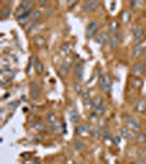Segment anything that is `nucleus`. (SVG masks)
<instances>
[{
	"label": "nucleus",
	"instance_id": "f257e3e1",
	"mask_svg": "<svg viewBox=\"0 0 146 164\" xmlns=\"http://www.w3.org/2000/svg\"><path fill=\"white\" fill-rule=\"evenodd\" d=\"M99 84L103 92H109L111 89V80L109 75H100L99 78Z\"/></svg>",
	"mask_w": 146,
	"mask_h": 164
},
{
	"label": "nucleus",
	"instance_id": "f704fd0d",
	"mask_svg": "<svg viewBox=\"0 0 146 164\" xmlns=\"http://www.w3.org/2000/svg\"><path fill=\"white\" fill-rule=\"evenodd\" d=\"M33 128L36 130H42V129H44V125L42 124V123H37V124H35L33 126Z\"/></svg>",
	"mask_w": 146,
	"mask_h": 164
},
{
	"label": "nucleus",
	"instance_id": "a19ab883",
	"mask_svg": "<svg viewBox=\"0 0 146 164\" xmlns=\"http://www.w3.org/2000/svg\"><path fill=\"white\" fill-rule=\"evenodd\" d=\"M113 142L119 143V142H120V137H116V139H113Z\"/></svg>",
	"mask_w": 146,
	"mask_h": 164
},
{
	"label": "nucleus",
	"instance_id": "393cba45",
	"mask_svg": "<svg viewBox=\"0 0 146 164\" xmlns=\"http://www.w3.org/2000/svg\"><path fill=\"white\" fill-rule=\"evenodd\" d=\"M52 128H53V131H54L55 134H62V126L58 121H55L54 124L52 125Z\"/></svg>",
	"mask_w": 146,
	"mask_h": 164
},
{
	"label": "nucleus",
	"instance_id": "2eb2a0df",
	"mask_svg": "<svg viewBox=\"0 0 146 164\" xmlns=\"http://www.w3.org/2000/svg\"><path fill=\"white\" fill-rule=\"evenodd\" d=\"M136 110L140 112V113H144L146 110V101L145 99H142L137 104H136Z\"/></svg>",
	"mask_w": 146,
	"mask_h": 164
},
{
	"label": "nucleus",
	"instance_id": "37998d69",
	"mask_svg": "<svg viewBox=\"0 0 146 164\" xmlns=\"http://www.w3.org/2000/svg\"><path fill=\"white\" fill-rule=\"evenodd\" d=\"M136 164H146V163H145V162H137Z\"/></svg>",
	"mask_w": 146,
	"mask_h": 164
},
{
	"label": "nucleus",
	"instance_id": "ddd939ff",
	"mask_svg": "<svg viewBox=\"0 0 146 164\" xmlns=\"http://www.w3.org/2000/svg\"><path fill=\"white\" fill-rule=\"evenodd\" d=\"M68 70H69V64L68 62H63L60 67V73L62 77H65L68 73Z\"/></svg>",
	"mask_w": 146,
	"mask_h": 164
},
{
	"label": "nucleus",
	"instance_id": "a211bd4d",
	"mask_svg": "<svg viewBox=\"0 0 146 164\" xmlns=\"http://www.w3.org/2000/svg\"><path fill=\"white\" fill-rule=\"evenodd\" d=\"M34 68H35V71L39 75L44 72V65L41 61H39V60H36V62L34 64Z\"/></svg>",
	"mask_w": 146,
	"mask_h": 164
},
{
	"label": "nucleus",
	"instance_id": "39448f33",
	"mask_svg": "<svg viewBox=\"0 0 146 164\" xmlns=\"http://www.w3.org/2000/svg\"><path fill=\"white\" fill-rule=\"evenodd\" d=\"M98 5H99L98 1H85L84 5H82V9L85 12H91V11L96 10Z\"/></svg>",
	"mask_w": 146,
	"mask_h": 164
},
{
	"label": "nucleus",
	"instance_id": "72a5a7b5",
	"mask_svg": "<svg viewBox=\"0 0 146 164\" xmlns=\"http://www.w3.org/2000/svg\"><path fill=\"white\" fill-rule=\"evenodd\" d=\"M75 91L77 94H80V93H82V85L80 84V83H76L75 84Z\"/></svg>",
	"mask_w": 146,
	"mask_h": 164
},
{
	"label": "nucleus",
	"instance_id": "20e7f679",
	"mask_svg": "<svg viewBox=\"0 0 146 164\" xmlns=\"http://www.w3.org/2000/svg\"><path fill=\"white\" fill-rule=\"evenodd\" d=\"M29 3H30L29 1H22V2H21V5L17 8V10H15V12L17 19H19V18H21L22 15H24L25 13H26V7H28Z\"/></svg>",
	"mask_w": 146,
	"mask_h": 164
},
{
	"label": "nucleus",
	"instance_id": "dca6fc26",
	"mask_svg": "<svg viewBox=\"0 0 146 164\" xmlns=\"http://www.w3.org/2000/svg\"><path fill=\"white\" fill-rule=\"evenodd\" d=\"M69 117H71V120L73 124H76V123H78V120H79V116H78V113L76 112L75 109H71V112H69Z\"/></svg>",
	"mask_w": 146,
	"mask_h": 164
},
{
	"label": "nucleus",
	"instance_id": "423d86ee",
	"mask_svg": "<svg viewBox=\"0 0 146 164\" xmlns=\"http://www.w3.org/2000/svg\"><path fill=\"white\" fill-rule=\"evenodd\" d=\"M90 132V126L88 124H81L79 127L76 128V134L79 136H85Z\"/></svg>",
	"mask_w": 146,
	"mask_h": 164
},
{
	"label": "nucleus",
	"instance_id": "0eeeda50",
	"mask_svg": "<svg viewBox=\"0 0 146 164\" xmlns=\"http://www.w3.org/2000/svg\"><path fill=\"white\" fill-rule=\"evenodd\" d=\"M143 35H144V31H143V29H141V27H136L135 30H134V32H133V37H134V40H135L136 45H140V42H141V40L143 38Z\"/></svg>",
	"mask_w": 146,
	"mask_h": 164
},
{
	"label": "nucleus",
	"instance_id": "a18cd8bd",
	"mask_svg": "<svg viewBox=\"0 0 146 164\" xmlns=\"http://www.w3.org/2000/svg\"><path fill=\"white\" fill-rule=\"evenodd\" d=\"M144 65H145V67H146V59H145V62H144Z\"/></svg>",
	"mask_w": 146,
	"mask_h": 164
},
{
	"label": "nucleus",
	"instance_id": "7c9ffc66",
	"mask_svg": "<svg viewBox=\"0 0 146 164\" xmlns=\"http://www.w3.org/2000/svg\"><path fill=\"white\" fill-rule=\"evenodd\" d=\"M103 113H104V106H101V107H96L93 114L96 116H100V115H103Z\"/></svg>",
	"mask_w": 146,
	"mask_h": 164
},
{
	"label": "nucleus",
	"instance_id": "f03ea898",
	"mask_svg": "<svg viewBox=\"0 0 146 164\" xmlns=\"http://www.w3.org/2000/svg\"><path fill=\"white\" fill-rule=\"evenodd\" d=\"M98 30V23L96 21H91L89 24L87 25V29H86V37L87 38H91L93 37L97 33Z\"/></svg>",
	"mask_w": 146,
	"mask_h": 164
},
{
	"label": "nucleus",
	"instance_id": "2f4dec72",
	"mask_svg": "<svg viewBox=\"0 0 146 164\" xmlns=\"http://www.w3.org/2000/svg\"><path fill=\"white\" fill-rule=\"evenodd\" d=\"M102 136H103V138L104 139H109L110 138V130L108 127H104L103 130H102Z\"/></svg>",
	"mask_w": 146,
	"mask_h": 164
},
{
	"label": "nucleus",
	"instance_id": "a878e982",
	"mask_svg": "<svg viewBox=\"0 0 146 164\" xmlns=\"http://www.w3.org/2000/svg\"><path fill=\"white\" fill-rule=\"evenodd\" d=\"M131 83L134 88H141L142 84H143V81H142L140 78H133L131 81Z\"/></svg>",
	"mask_w": 146,
	"mask_h": 164
},
{
	"label": "nucleus",
	"instance_id": "f3484780",
	"mask_svg": "<svg viewBox=\"0 0 146 164\" xmlns=\"http://www.w3.org/2000/svg\"><path fill=\"white\" fill-rule=\"evenodd\" d=\"M144 53V49H143V47H142L141 45H136L135 47H134V50H133V56L134 57H140L142 54Z\"/></svg>",
	"mask_w": 146,
	"mask_h": 164
},
{
	"label": "nucleus",
	"instance_id": "7ed1b4c3",
	"mask_svg": "<svg viewBox=\"0 0 146 164\" xmlns=\"http://www.w3.org/2000/svg\"><path fill=\"white\" fill-rule=\"evenodd\" d=\"M126 123H127V126H129L133 131H140V130H141V125H140V123H138L134 117L127 116V117H126Z\"/></svg>",
	"mask_w": 146,
	"mask_h": 164
},
{
	"label": "nucleus",
	"instance_id": "4c0bfd02",
	"mask_svg": "<svg viewBox=\"0 0 146 164\" xmlns=\"http://www.w3.org/2000/svg\"><path fill=\"white\" fill-rule=\"evenodd\" d=\"M24 164H39V162L35 161V160H26Z\"/></svg>",
	"mask_w": 146,
	"mask_h": 164
},
{
	"label": "nucleus",
	"instance_id": "f8f14e48",
	"mask_svg": "<svg viewBox=\"0 0 146 164\" xmlns=\"http://www.w3.org/2000/svg\"><path fill=\"white\" fill-rule=\"evenodd\" d=\"M9 15H10V8L9 7H2L1 11H0V19L5 20L7 18H9Z\"/></svg>",
	"mask_w": 146,
	"mask_h": 164
},
{
	"label": "nucleus",
	"instance_id": "ea45409f",
	"mask_svg": "<svg viewBox=\"0 0 146 164\" xmlns=\"http://www.w3.org/2000/svg\"><path fill=\"white\" fill-rule=\"evenodd\" d=\"M17 105H19V102H12V104L10 105V107H15Z\"/></svg>",
	"mask_w": 146,
	"mask_h": 164
},
{
	"label": "nucleus",
	"instance_id": "e433bc0d",
	"mask_svg": "<svg viewBox=\"0 0 146 164\" xmlns=\"http://www.w3.org/2000/svg\"><path fill=\"white\" fill-rule=\"evenodd\" d=\"M93 106V99H87L86 101V107H91Z\"/></svg>",
	"mask_w": 146,
	"mask_h": 164
},
{
	"label": "nucleus",
	"instance_id": "412c9836",
	"mask_svg": "<svg viewBox=\"0 0 146 164\" xmlns=\"http://www.w3.org/2000/svg\"><path fill=\"white\" fill-rule=\"evenodd\" d=\"M109 43H110V47L112 49H114L118 47V44H119V37L118 36H113V37H111L110 40H109Z\"/></svg>",
	"mask_w": 146,
	"mask_h": 164
},
{
	"label": "nucleus",
	"instance_id": "4be33fe9",
	"mask_svg": "<svg viewBox=\"0 0 146 164\" xmlns=\"http://www.w3.org/2000/svg\"><path fill=\"white\" fill-rule=\"evenodd\" d=\"M34 44L36 46L41 47V46H43V45L45 44V38L43 36H35L34 37Z\"/></svg>",
	"mask_w": 146,
	"mask_h": 164
},
{
	"label": "nucleus",
	"instance_id": "aec40b11",
	"mask_svg": "<svg viewBox=\"0 0 146 164\" xmlns=\"http://www.w3.org/2000/svg\"><path fill=\"white\" fill-rule=\"evenodd\" d=\"M130 18H131V15H130V12H129V11L124 10L121 13V21L123 22V24H126V23L130 21Z\"/></svg>",
	"mask_w": 146,
	"mask_h": 164
},
{
	"label": "nucleus",
	"instance_id": "6e6552de",
	"mask_svg": "<svg viewBox=\"0 0 146 164\" xmlns=\"http://www.w3.org/2000/svg\"><path fill=\"white\" fill-rule=\"evenodd\" d=\"M110 40V37H109V34L108 33H99V34L96 36V43L98 44H104V43H108Z\"/></svg>",
	"mask_w": 146,
	"mask_h": 164
},
{
	"label": "nucleus",
	"instance_id": "b1692460",
	"mask_svg": "<svg viewBox=\"0 0 146 164\" xmlns=\"http://www.w3.org/2000/svg\"><path fill=\"white\" fill-rule=\"evenodd\" d=\"M120 136H121L122 138L130 139V131H129V129L125 128V127H122L121 129H120Z\"/></svg>",
	"mask_w": 146,
	"mask_h": 164
},
{
	"label": "nucleus",
	"instance_id": "c03bdc74",
	"mask_svg": "<svg viewBox=\"0 0 146 164\" xmlns=\"http://www.w3.org/2000/svg\"><path fill=\"white\" fill-rule=\"evenodd\" d=\"M144 54H146V48L144 49Z\"/></svg>",
	"mask_w": 146,
	"mask_h": 164
},
{
	"label": "nucleus",
	"instance_id": "c756f323",
	"mask_svg": "<svg viewBox=\"0 0 146 164\" xmlns=\"http://www.w3.org/2000/svg\"><path fill=\"white\" fill-rule=\"evenodd\" d=\"M74 147L76 148V150H82L84 147H85V144L82 143L80 140H76L75 142H74Z\"/></svg>",
	"mask_w": 146,
	"mask_h": 164
},
{
	"label": "nucleus",
	"instance_id": "4468645a",
	"mask_svg": "<svg viewBox=\"0 0 146 164\" xmlns=\"http://www.w3.org/2000/svg\"><path fill=\"white\" fill-rule=\"evenodd\" d=\"M71 48H73V45L71 44V43H68V42H66V43H64V44L62 45L61 47V51L63 53V54H68V53H71Z\"/></svg>",
	"mask_w": 146,
	"mask_h": 164
},
{
	"label": "nucleus",
	"instance_id": "79ce46f5",
	"mask_svg": "<svg viewBox=\"0 0 146 164\" xmlns=\"http://www.w3.org/2000/svg\"><path fill=\"white\" fill-rule=\"evenodd\" d=\"M35 138H36V141H41V140H42V136H36V137H35Z\"/></svg>",
	"mask_w": 146,
	"mask_h": 164
},
{
	"label": "nucleus",
	"instance_id": "473e14b6",
	"mask_svg": "<svg viewBox=\"0 0 146 164\" xmlns=\"http://www.w3.org/2000/svg\"><path fill=\"white\" fill-rule=\"evenodd\" d=\"M137 140L140 142H146V134L144 132H141V134H137Z\"/></svg>",
	"mask_w": 146,
	"mask_h": 164
},
{
	"label": "nucleus",
	"instance_id": "bb28decb",
	"mask_svg": "<svg viewBox=\"0 0 146 164\" xmlns=\"http://www.w3.org/2000/svg\"><path fill=\"white\" fill-rule=\"evenodd\" d=\"M46 120H47V123L51 125H53L54 123H55V116H54V114H53V112H50V113H47V115H46Z\"/></svg>",
	"mask_w": 146,
	"mask_h": 164
},
{
	"label": "nucleus",
	"instance_id": "cd10ccee",
	"mask_svg": "<svg viewBox=\"0 0 146 164\" xmlns=\"http://www.w3.org/2000/svg\"><path fill=\"white\" fill-rule=\"evenodd\" d=\"M109 27H110L111 32H114L116 33V31H118V22L116 21H111L110 24H109Z\"/></svg>",
	"mask_w": 146,
	"mask_h": 164
},
{
	"label": "nucleus",
	"instance_id": "c9c22d12",
	"mask_svg": "<svg viewBox=\"0 0 146 164\" xmlns=\"http://www.w3.org/2000/svg\"><path fill=\"white\" fill-rule=\"evenodd\" d=\"M142 2H138V1H131L130 2V5H131V8H133V9H136L137 8V5H141Z\"/></svg>",
	"mask_w": 146,
	"mask_h": 164
},
{
	"label": "nucleus",
	"instance_id": "6ab92c4d",
	"mask_svg": "<svg viewBox=\"0 0 146 164\" xmlns=\"http://www.w3.org/2000/svg\"><path fill=\"white\" fill-rule=\"evenodd\" d=\"M42 15H43V12H42L41 10H34L32 13H31V19L34 21H37L42 18Z\"/></svg>",
	"mask_w": 146,
	"mask_h": 164
},
{
	"label": "nucleus",
	"instance_id": "9d476101",
	"mask_svg": "<svg viewBox=\"0 0 146 164\" xmlns=\"http://www.w3.org/2000/svg\"><path fill=\"white\" fill-rule=\"evenodd\" d=\"M82 75H84V69H82L81 65L77 64L75 66V68H74V75H75V78L78 80H81L82 79Z\"/></svg>",
	"mask_w": 146,
	"mask_h": 164
},
{
	"label": "nucleus",
	"instance_id": "1a4fd4ad",
	"mask_svg": "<svg viewBox=\"0 0 146 164\" xmlns=\"http://www.w3.org/2000/svg\"><path fill=\"white\" fill-rule=\"evenodd\" d=\"M40 94V86L35 82H31V96L32 99H37Z\"/></svg>",
	"mask_w": 146,
	"mask_h": 164
},
{
	"label": "nucleus",
	"instance_id": "5701e85b",
	"mask_svg": "<svg viewBox=\"0 0 146 164\" xmlns=\"http://www.w3.org/2000/svg\"><path fill=\"white\" fill-rule=\"evenodd\" d=\"M103 103H104V101L101 96H97L96 99H93V106L95 107H101V106H103Z\"/></svg>",
	"mask_w": 146,
	"mask_h": 164
},
{
	"label": "nucleus",
	"instance_id": "c85d7f7f",
	"mask_svg": "<svg viewBox=\"0 0 146 164\" xmlns=\"http://www.w3.org/2000/svg\"><path fill=\"white\" fill-rule=\"evenodd\" d=\"M101 134H102V131L99 127H96L95 129H92V136H93V138H99Z\"/></svg>",
	"mask_w": 146,
	"mask_h": 164
},
{
	"label": "nucleus",
	"instance_id": "9b49d317",
	"mask_svg": "<svg viewBox=\"0 0 146 164\" xmlns=\"http://www.w3.org/2000/svg\"><path fill=\"white\" fill-rule=\"evenodd\" d=\"M132 72L134 75H141L144 72V66L142 64H135L132 68Z\"/></svg>",
	"mask_w": 146,
	"mask_h": 164
},
{
	"label": "nucleus",
	"instance_id": "58836bf2",
	"mask_svg": "<svg viewBox=\"0 0 146 164\" xmlns=\"http://www.w3.org/2000/svg\"><path fill=\"white\" fill-rule=\"evenodd\" d=\"M39 3H40L41 5H47V1H46V0H44V1L41 0V1H39Z\"/></svg>",
	"mask_w": 146,
	"mask_h": 164
}]
</instances>
